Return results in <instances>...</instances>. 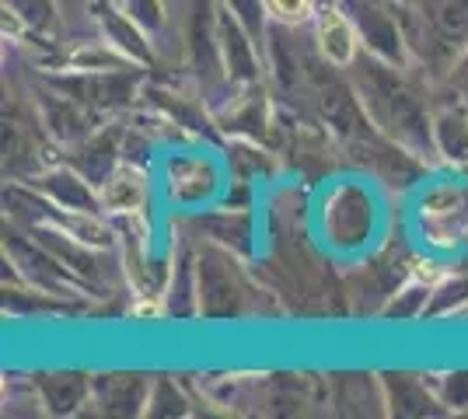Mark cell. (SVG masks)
Here are the masks:
<instances>
[{"label": "cell", "instance_id": "cell-1", "mask_svg": "<svg viewBox=\"0 0 468 419\" xmlns=\"http://www.w3.org/2000/svg\"><path fill=\"white\" fill-rule=\"evenodd\" d=\"M98 200H101V206H105L109 214H140V210H144V200H147V179H144V172H140V168H130V164L116 168V172L105 179Z\"/></svg>", "mask_w": 468, "mask_h": 419}, {"label": "cell", "instance_id": "cell-2", "mask_svg": "<svg viewBox=\"0 0 468 419\" xmlns=\"http://www.w3.org/2000/svg\"><path fill=\"white\" fill-rule=\"evenodd\" d=\"M318 49L322 57L335 67H346L356 53V36H353V25L339 11H322L318 15Z\"/></svg>", "mask_w": 468, "mask_h": 419}, {"label": "cell", "instance_id": "cell-3", "mask_svg": "<svg viewBox=\"0 0 468 419\" xmlns=\"http://www.w3.org/2000/svg\"><path fill=\"white\" fill-rule=\"evenodd\" d=\"M266 7L287 25H301V21H308L314 15L312 0H266Z\"/></svg>", "mask_w": 468, "mask_h": 419}, {"label": "cell", "instance_id": "cell-4", "mask_svg": "<svg viewBox=\"0 0 468 419\" xmlns=\"http://www.w3.org/2000/svg\"><path fill=\"white\" fill-rule=\"evenodd\" d=\"M130 315H137V319H144V315L154 319V315H161V304H157V300H137V304L130 308Z\"/></svg>", "mask_w": 468, "mask_h": 419}]
</instances>
